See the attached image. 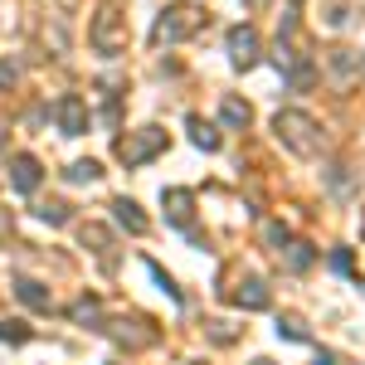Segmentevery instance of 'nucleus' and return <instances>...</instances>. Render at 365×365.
I'll return each mask as SVG.
<instances>
[{
    "label": "nucleus",
    "mask_w": 365,
    "mask_h": 365,
    "mask_svg": "<svg viewBox=\"0 0 365 365\" xmlns=\"http://www.w3.org/2000/svg\"><path fill=\"white\" fill-rule=\"evenodd\" d=\"M54 113H58V127H63V137H83V132H88V103L78 98V93H63Z\"/></svg>",
    "instance_id": "obj_5"
},
{
    "label": "nucleus",
    "mask_w": 365,
    "mask_h": 365,
    "mask_svg": "<svg viewBox=\"0 0 365 365\" xmlns=\"http://www.w3.org/2000/svg\"><path fill=\"white\" fill-rule=\"evenodd\" d=\"M83 244H93V249L103 253V249H108V244H113V234H108V229H103V225H88V229H83Z\"/></svg>",
    "instance_id": "obj_16"
},
{
    "label": "nucleus",
    "mask_w": 365,
    "mask_h": 365,
    "mask_svg": "<svg viewBox=\"0 0 365 365\" xmlns=\"http://www.w3.org/2000/svg\"><path fill=\"white\" fill-rule=\"evenodd\" d=\"M278 331H282L287 341H302V336H307V327H302L297 317H282V322H278Z\"/></svg>",
    "instance_id": "obj_18"
},
{
    "label": "nucleus",
    "mask_w": 365,
    "mask_h": 365,
    "mask_svg": "<svg viewBox=\"0 0 365 365\" xmlns=\"http://www.w3.org/2000/svg\"><path fill=\"white\" fill-rule=\"evenodd\" d=\"M15 292H20V302L34 307V312H49V307H54L49 287H44V282H34V278H15Z\"/></svg>",
    "instance_id": "obj_10"
},
{
    "label": "nucleus",
    "mask_w": 365,
    "mask_h": 365,
    "mask_svg": "<svg viewBox=\"0 0 365 365\" xmlns=\"http://www.w3.org/2000/svg\"><path fill=\"white\" fill-rule=\"evenodd\" d=\"M0 341H29V331L20 322H0Z\"/></svg>",
    "instance_id": "obj_19"
},
{
    "label": "nucleus",
    "mask_w": 365,
    "mask_h": 365,
    "mask_svg": "<svg viewBox=\"0 0 365 365\" xmlns=\"http://www.w3.org/2000/svg\"><path fill=\"white\" fill-rule=\"evenodd\" d=\"M253 365H273V361H253Z\"/></svg>",
    "instance_id": "obj_26"
},
{
    "label": "nucleus",
    "mask_w": 365,
    "mask_h": 365,
    "mask_svg": "<svg viewBox=\"0 0 365 365\" xmlns=\"http://www.w3.org/2000/svg\"><path fill=\"white\" fill-rule=\"evenodd\" d=\"M39 220H44V225H68V205H58V200H49V205L39 210Z\"/></svg>",
    "instance_id": "obj_15"
},
{
    "label": "nucleus",
    "mask_w": 365,
    "mask_h": 365,
    "mask_svg": "<svg viewBox=\"0 0 365 365\" xmlns=\"http://www.w3.org/2000/svg\"><path fill=\"white\" fill-rule=\"evenodd\" d=\"M190 137H195V146H205V151L220 146V132H215L210 122H200V117H190Z\"/></svg>",
    "instance_id": "obj_13"
},
{
    "label": "nucleus",
    "mask_w": 365,
    "mask_h": 365,
    "mask_svg": "<svg viewBox=\"0 0 365 365\" xmlns=\"http://www.w3.org/2000/svg\"><path fill=\"white\" fill-rule=\"evenodd\" d=\"M273 132H278V141L287 146V151H297V156H317V151L327 146L322 127H317L307 113H297V108H287V113L273 117Z\"/></svg>",
    "instance_id": "obj_1"
},
{
    "label": "nucleus",
    "mask_w": 365,
    "mask_h": 365,
    "mask_svg": "<svg viewBox=\"0 0 365 365\" xmlns=\"http://www.w3.org/2000/svg\"><path fill=\"white\" fill-rule=\"evenodd\" d=\"M98 317H103V307H98L93 297H83V302L73 307V322H98Z\"/></svg>",
    "instance_id": "obj_17"
},
{
    "label": "nucleus",
    "mask_w": 365,
    "mask_h": 365,
    "mask_svg": "<svg viewBox=\"0 0 365 365\" xmlns=\"http://www.w3.org/2000/svg\"><path fill=\"white\" fill-rule=\"evenodd\" d=\"M0 234H10V210L0 205Z\"/></svg>",
    "instance_id": "obj_24"
},
{
    "label": "nucleus",
    "mask_w": 365,
    "mask_h": 365,
    "mask_svg": "<svg viewBox=\"0 0 365 365\" xmlns=\"http://www.w3.org/2000/svg\"><path fill=\"white\" fill-rule=\"evenodd\" d=\"M113 210H117V225L127 229V234H146V215H141V205L137 200H113Z\"/></svg>",
    "instance_id": "obj_11"
},
{
    "label": "nucleus",
    "mask_w": 365,
    "mask_h": 365,
    "mask_svg": "<svg viewBox=\"0 0 365 365\" xmlns=\"http://www.w3.org/2000/svg\"><path fill=\"white\" fill-rule=\"evenodd\" d=\"M93 44H98L103 54H117V49L127 44V29H122V15H117V10H103V15L93 20Z\"/></svg>",
    "instance_id": "obj_4"
},
{
    "label": "nucleus",
    "mask_w": 365,
    "mask_h": 365,
    "mask_svg": "<svg viewBox=\"0 0 365 365\" xmlns=\"http://www.w3.org/2000/svg\"><path fill=\"white\" fill-rule=\"evenodd\" d=\"M229 297H234L239 307H249V312H263L268 302H273V292H268V287H263L258 278H244L239 287H234V292H229Z\"/></svg>",
    "instance_id": "obj_8"
},
{
    "label": "nucleus",
    "mask_w": 365,
    "mask_h": 365,
    "mask_svg": "<svg viewBox=\"0 0 365 365\" xmlns=\"http://www.w3.org/2000/svg\"><path fill=\"white\" fill-rule=\"evenodd\" d=\"M229 58H234V68H253L258 63V34L249 25L229 29Z\"/></svg>",
    "instance_id": "obj_6"
},
{
    "label": "nucleus",
    "mask_w": 365,
    "mask_h": 365,
    "mask_svg": "<svg viewBox=\"0 0 365 365\" xmlns=\"http://www.w3.org/2000/svg\"><path fill=\"white\" fill-rule=\"evenodd\" d=\"M15 78H20L15 63H0V88H15Z\"/></svg>",
    "instance_id": "obj_22"
},
{
    "label": "nucleus",
    "mask_w": 365,
    "mask_h": 365,
    "mask_svg": "<svg viewBox=\"0 0 365 365\" xmlns=\"http://www.w3.org/2000/svg\"><path fill=\"white\" fill-rule=\"evenodd\" d=\"M0 146H5V127H0Z\"/></svg>",
    "instance_id": "obj_25"
},
{
    "label": "nucleus",
    "mask_w": 365,
    "mask_h": 365,
    "mask_svg": "<svg viewBox=\"0 0 365 365\" xmlns=\"http://www.w3.org/2000/svg\"><path fill=\"white\" fill-rule=\"evenodd\" d=\"M161 205H166V220L170 225H190V215H195V195H190V190H166V195H161Z\"/></svg>",
    "instance_id": "obj_9"
},
{
    "label": "nucleus",
    "mask_w": 365,
    "mask_h": 365,
    "mask_svg": "<svg viewBox=\"0 0 365 365\" xmlns=\"http://www.w3.org/2000/svg\"><path fill=\"white\" fill-rule=\"evenodd\" d=\"M98 175H103V166H98V161H73V166H68V180H73V185L98 180Z\"/></svg>",
    "instance_id": "obj_14"
},
{
    "label": "nucleus",
    "mask_w": 365,
    "mask_h": 365,
    "mask_svg": "<svg viewBox=\"0 0 365 365\" xmlns=\"http://www.w3.org/2000/svg\"><path fill=\"white\" fill-rule=\"evenodd\" d=\"M253 5H263V0H253Z\"/></svg>",
    "instance_id": "obj_27"
},
{
    "label": "nucleus",
    "mask_w": 365,
    "mask_h": 365,
    "mask_svg": "<svg viewBox=\"0 0 365 365\" xmlns=\"http://www.w3.org/2000/svg\"><path fill=\"white\" fill-rule=\"evenodd\" d=\"M317 365H346V361H341L336 351H322V356H317Z\"/></svg>",
    "instance_id": "obj_23"
},
{
    "label": "nucleus",
    "mask_w": 365,
    "mask_h": 365,
    "mask_svg": "<svg viewBox=\"0 0 365 365\" xmlns=\"http://www.w3.org/2000/svg\"><path fill=\"white\" fill-rule=\"evenodd\" d=\"M268 244L282 253V244H292V239H287V229H282V225H268Z\"/></svg>",
    "instance_id": "obj_21"
},
{
    "label": "nucleus",
    "mask_w": 365,
    "mask_h": 365,
    "mask_svg": "<svg viewBox=\"0 0 365 365\" xmlns=\"http://www.w3.org/2000/svg\"><path fill=\"white\" fill-rule=\"evenodd\" d=\"M287 249H292V253H287V263H292V268H307V263H312L307 244H287Z\"/></svg>",
    "instance_id": "obj_20"
},
{
    "label": "nucleus",
    "mask_w": 365,
    "mask_h": 365,
    "mask_svg": "<svg viewBox=\"0 0 365 365\" xmlns=\"http://www.w3.org/2000/svg\"><path fill=\"white\" fill-rule=\"evenodd\" d=\"M200 25H205V10H200V5H170L166 15L156 20V39H161V44H180V39H190Z\"/></svg>",
    "instance_id": "obj_2"
},
{
    "label": "nucleus",
    "mask_w": 365,
    "mask_h": 365,
    "mask_svg": "<svg viewBox=\"0 0 365 365\" xmlns=\"http://www.w3.org/2000/svg\"><path fill=\"white\" fill-rule=\"evenodd\" d=\"M220 117H225L229 127H249V103H239V98H225V108H220Z\"/></svg>",
    "instance_id": "obj_12"
},
{
    "label": "nucleus",
    "mask_w": 365,
    "mask_h": 365,
    "mask_svg": "<svg viewBox=\"0 0 365 365\" xmlns=\"http://www.w3.org/2000/svg\"><path fill=\"white\" fill-rule=\"evenodd\" d=\"M195 365H200V361H195Z\"/></svg>",
    "instance_id": "obj_28"
},
{
    "label": "nucleus",
    "mask_w": 365,
    "mask_h": 365,
    "mask_svg": "<svg viewBox=\"0 0 365 365\" xmlns=\"http://www.w3.org/2000/svg\"><path fill=\"white\" fill-rule=\"evenodd\" d=\"M39 175H44V170H39V161H34V156H15V161H10V185H15L20 195L39 190Z\"/></svg>",
    "instance_id": "obj_7"
},
{
    "label": "nucleus",
    "mask_w": 365,
    "mask_h": 365,
    "mask_svg": "<svg viewBox=\"0 0 365 365\" xmlns=\"http://www.w3.org/2000/svg\"><path fill=\"white\" fill-rule=\"evenodd\" d=\"M161 146H166V132H161V127H141V132H127V137L117 141V156H122L127 166H141V161H151Z\"/></svg>",
    "instance_id": "obj_3"
}]
</instances>
